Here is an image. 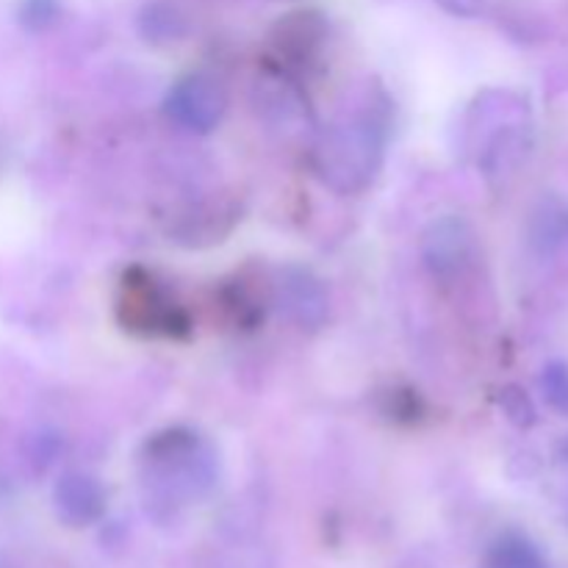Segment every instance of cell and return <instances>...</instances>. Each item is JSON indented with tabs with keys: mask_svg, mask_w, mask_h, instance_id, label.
Wrapping results in <instances>:
<instances>
[{
	"mask_svg": "<svg viewBox=\"0 0 568 568\" xmlns=\"http://www.w3.org/2000/svg\"><path fill=\"white\" fill-rule=\"evenodd\" d=\"M325 39L327 22L320 11H292L272 31V44H275L277 53L275 64H281L288 72L314 64Z\"/></svg>",
	"mask_w": 568,
	"mask_h": 568,
	"instance_id": "8",
	"label": "cell"
},
{
	"mask_svg": "<svg viewBox=\"0 0 568 568\" xmlns=\"http://www.w3.org/2000/svg\"><path fill=\"white\" fill-rule=\"evenodd\" d=\"M239 209L227 200H209V203H200L194 209H189L186 214L178 216V225L172 227V233L178 236V242L189 244H214L222 242L225 233H231V227L236 225Z\"/></svg>",
	"mask_w": 568,
	"mask_h": 568,
	"instance_id": "11",
	"label": "cell"
},
{
	"mask_svg": "<svg viewBox=\"0 0 568 568\" xmlns=\"http://www.w3.org/2000/svg\"><path fill=\"white\" fill-rule=\"evenodd\" d=\"M488 568H547L538 549L521 536H505L497 547L491 549Z\"/></svg>",
	"mask_w": 568,
	"mask_h": 568,
	"instance_id": "14",
	"label": "cell"
},
{
	"mask_svg": "<svg viewBox=\"0 0 568 568\" xmlns=\"http://www.w3.org/2000/svg\"><path fill=\"white\" fill-rule=\"evenodd\" d=\"M216 477L214 449L192 427H166L144 442L142 480L153 508L175 510L205 499L214 491Z\"/></svg>",
	"mask_w": 568,
	"mask_h": 568,
	"instance_id": "1",
	"label": "cell"
},
{
	"mask_svg": "<svg viewBox=\"0 0 568 568\" xmlns=\"http://www.w3.org/2000/svg\"><path fill=\"white\" fill-rule=\"evenodd\" d=\"M568 233V211L560 209V205H549L541 214L536 216V242L541 247L552 250L564 242Z\"/></svg>",
	"mask_w": 568,
	"mask_h": 568,
	"instance_id": "19",
	"label": "cell"
},
{
	"mask_svg": "<svg viewBox=\"0 0 568 568\" xmlns=\"http://www.w3.org/2000/svg\"><path fill=\"white\" fill-rule=\"evenodd\" d=\"M530 144V125L525 120L514 116V120L497 122V128L480 142V170L488 178L510 175L525 164Z\"/></svg>",
	"mask_w": 568,
	"mask_h": 568,
	"instance_id": "10",
	"label": "cell"
},
{
	"mask_svg": "<svg viewBox=\"0 0 568 568\" xmlns=\"http://www.w3.org/2000/svg\"><path fill=\"white\" fill-rule=\"evenodd\" d=\"M0 568H6V564H3V560H0Z\"/></svg>",
	"mask_w": 568,
	"mask_h": 568,
	"instance_id": "24",
	"label": "cell"
},
{
	"mask_svg": "<svg viewBox=\"0 0 568 568\" xmlns=\"http://www.w3.org/2000/svg\"><path fill=\"white\" fill-rule=\"evenodd\" d=\"M438 6H442L444 11H449V14L455 17H477L483 11V6H486V0H436Z\"/></svg>",
	"mask_w": 568,
	"mask_h": 568,
	"instance_id": "21",
	"label": "cell"
},
{
	"mask_svg": "<svg viewBox=\"0 0 568 568\" xmlns=\"http://www.w3.org/2000/svg\"><path fill=\"white\" fill-rule=\"evenodd\" d=\"M53 510L72 530L98 525L105 516V488L89 471H64L53 486Z\"/></svg>",
	"mask_w": 568,
	"mask_h": 568,
	"instance_id": "9",
	"label": "cell"
},
{
	"mask_svg": "<svg viewBox=\"0 0 568 568\" xmlns=\"http://www.w3.org/2000/svg\"><path fill=\"white\" fill-rule=\"evenodd\" d=\"M116 320L125 331L153 338H186L192 320L175 297L155 281L153 272L131 266L120 281Z\"/></svg>",
	"mask_w": 568,
	"mask_h": 568,
	"instance_id": "3",
	"label": "cell"
},
{
	"mask_svg": "<svg viewBox=\"0 0 568 568\" xmlns=\"http://www.w3.org/2000/svg\"><path fill=\"white\" fill-rule=\"evenodd\" d=\"M566 521H568V503H566Z\"/></svg>",
	"mask_w": 568,
	"mask_h": 568,
	"instance_id": "23",
	"label": "cell"
},
{
	"mask_svg": "<svg viewBox=\"0 0 568 568\" xmlns=\"http://www.w3.org/2000/svg\"><path fill=\"white\" fill-rule=\"evenodd\" d=\"M538 386H541V394L544 399H547L549 408L568 416V364L566 361H549V364L541 369V381H538Z\"/></svg>",
	"mask_w": 568,
	"mask_h": 568,
	"instance_id": "16",
	"label": "cell"
},
{
	"mask_svg": "<svg viewBox=\"0 0 568 568\" xmlns=\"http://www.w3.org/2000/svg\"><path fill=\"white\" fill-rule=\"evenodd\" d=\"M59 438L50 436V433H42V436H37L31 442V449H28V455H31V464L39 466V469H44V466H50L55 460V455H59Z\"/></svg>",
	"mask_w": 568,
	"mask_h": 568,
	"instance_id": "20",
	"label": "cell"
},
{
	"mask_svg": "<svg viewBox=\"0 0 568 568\" xmlns=\"http://www.w3.org/2000/svg\"><path fill=\"white\" fill-rule=\"evenodd\" d=\"M560 455H564V460H568V442L564 444V449H560Z\"/></svg>",
	"mask_w": 568,
	"mask_h": 568,
	"instance_id": "22",
	"label": "cell"
},
{
	"mask_svg": "<svg viewBox=\"0 0 568 568\" xmlns=\"http://www.w3.org/2000/svg\"><path fill=\"white\" fill-rule=\"evenodd\" d=\"M227 111V92L220 78L189 72L172 83L164 98V114L189 133H211Z\"/></svg>",
	"mask_w": 568,
	"mask_h": 568,
	"instance_id": "5",
	"label": "cell"
},
{
	"mask_svg": "<svg viewBox=\"0 0 568 568\" xmlns=\"http://www.w3.org/2000/svg\"><path fill=\"white\" fill-rule=\"evenodd\" d=\"M222 308L231 316L233 325L242 327V331H253L264 322V303H261L258 294L244 286V281L222 288Z\"/></svg>",
	"mask_w": 568,
	"mask_h": 568,
	"instance_id": "13",
	"label": "cell"
},
{
	"mask_svg": "<svg viewBox=\"0 0 568 568\" xmlns=\"http://www.w3.org/2000/svg\"><path fill=\"white\" fill-rule=\"evenodd\" d=\"M499 408H503L505 419H508L514 427H519V430H530V427H536L538 422L536 403H532L530 394H527L521 386H516V383H510V386H505L503 392H499Z\"/></svg>",
	"mask_w": 568,
	"mask_h": 568,
	"instance_id": "15",
	"label": "cell"
},
{
	"mask_svg": "<svg viewBox=\"0 0 568 568\" xmlns=\"http://www.w3.org/2000/svg\"><path fill=\"white\" fill-rule=\"evenodd\" d=\"M139 37L150 44H172L181 42L189 33V20L175 3L166 0H153L144 6L136 17Z\"/></svg>",
	"mask_w": 568,
	"mask_h": 568,
	"instance_id": "12",
	"label": "cell"
},
{
	"mask_svg": "<svg viewBox=\"0 0 568 568\" xmlns=\"http://www.w3.org/2000/svg\"><path fill=\"white\" fill-rule=\"evenodd\" d=\"M59 14H61L59 0H22L20 11H17L20 26L33 33L53 28L55 20H59Z\"/></svg>",
	"mask_w": 568,
	"mask_h": 568,
	"instance_id": "17",
	"label": "cell"
},
{
	"mask_svg": "<svg viewBox=\"0 0 568 568\" xmlns=\"http://www.w3.org/2000/svg\"><path fill=\"white\" fill-rule=\"evenodd\" d=\"M386 416H392L399 425H416L422 422V414H425V403H422L419 392L414 388H394V392L386 394Z\"/></svg>",
	"mask_w": 568,
	"mask_h": 568,
	"instance_id": "18",
	"label": "cell"
},
{
	"mask_svg": "<svg viewBox=\"0 0 568 568\" xmlns=\"http://www.w3.org/2000/svg\"><path fill=\"white\" fill-rule=\"evenodd\" d=\"M253 105L266 131L281 139H300L314 128V109L297 75L270 61L253 83Z\"/></svg>",
	"mask_w": 568,
	"mask_h": 568,
	"instance_id": "4",
	"label": "cell"
},
{
	"mask_svg": "<svg viewBox=\"0 0 568 568\" xmlns=\"http://www.w3.org/2000/svg\"><path fill=\"white\" fill-rule=\"evenodd\" d=\"M422 255H425L427 270L438 281H453L475 258V233L469 222L460 216L447 214L433 222L422 239Z\"/></svg>",
	"mask_w": 568,
	"mask_h": 568,
	"instance_id": "7",
	"label": "cell"
},
{
	"mask_svg": "<svg viewBox=\"0 0 568 568\" xmlns=\"http://www.w3.org/2000/svg\"><path fill=\"white\" fill-rule=\"evenodd\" d=\"M270 300L300 331L316 333L320 327H325L327 316H331V294H327L325 281L314 275L308 266H281L272 277Z\"/></svg>",
	"mask_w": 568,
	"mask_h": 568,
	"instance_id": "6",
	"label": "cell"
},
{
	"mask_svg": "<svg viewBox=\"0 0 568 568\" xmlns=\"http://www.w3.org/2000/svg\"><path fill=\"white\" fill-rule=\"evenodd\" d=\"M386 159V128L375 114H344L320 131L311 164L331 192L353 197L375 183Z\"/></svg>",
	"mask_w": 568,
	"mask_h": 568,
	"instance_id": "2",
	"label": "cell"
}]
</instances>
